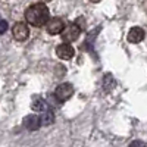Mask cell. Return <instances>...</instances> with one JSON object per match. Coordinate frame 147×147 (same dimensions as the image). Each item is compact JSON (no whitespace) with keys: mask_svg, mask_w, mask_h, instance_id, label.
<instances>
[{"mask_svg":"<svg viewBox=\"0 0 147 147\" xmlns=\"http://www.w3.org/2000/svg\"><path fill=\"white\" fill-rule=\"evenodd\" d=\"M25 19L30 25L40 28L50 21V12L44 3H32L25 10Z\"/></svg>","mask_w":147,"mask_h":147,"instance_id":"obj_1","label":"cell"},{"mask_svg":"<svg viewBox=\"0 0 147 147\" xmlns=\"http://www.w3.org/2000/svg\"><path fill=\"white\" fill-rule=\"evenodd\" d=\"M72 94H74V87L71 84H68V82H63V84H60V85L56 87V90H55V100L57 103H63V102L71 99Z\"/></svg>","mask_w":147,"mask_h":147,"instance_id":"obj_2","label":"cell"},{"mask_svg":"<svg viewBox=\"0 0 147 147\" xmlns=\"http://www.w3.org/2000/svg\"><path fill=\"white\" fill-rule=\"evenodd\" d=\"M81 30H82V28L78 25L77 22H75V24H71V25H68V27L63 30V32H62V38H63V41L71 43V41L78 40V37H80V34H81Z\"/></svg>","mask_w":147,"mask_h":147,"instance_id":"obj_3","label":"cell"},{"mask_svg":"<svg viewBox=\"0 0 147 147\" xmlns=\"http://www.w3.org/2000/svg\"><path fill=\"white\" fill-rule=\"evenodd\" d=\"M12 34H13V38L18 41H25L30 37V28L25 22H16L13 28H12Z\"/></svg>","mask_w":147,"mask_h":147,"instance_id":"obj_4","label":"cell"},{"mask_svg":"<svg viewBox=\"0 0 147 147\" xmlns=\"http://www.w3.org/2000/svg\"><path fill=\"white\" fill-rule=\"evenodd\" d=\"M65 22L60 19V18H50V21H49L46 24V30L49 34L52 35H57V34H62L63 30H65Z\"/></svg>","mask_w":147,"mask_h":147,"instance_id":"obj_5","label":"cell"},{"mask_svg":"<svg viewBox=\"0 0 147 147\" xmlns=\"http://www.w3.org/2000/svg\"><path fill=\"white\" fill-rule=\"evenodd\" d=\"M56 55L60 57V59H63V60H69L74 57V55H75V50H74V47L71 44H59L57 49H56Z\"/></svg>","mask_w":147,"mask_h":147,"instance_id":"obj_6","label":"cell"},{"mask_svg":"<svg viewBox=\"0 0 147 147\" xmlns=\"http://www.w3.org/2000/svg\"><path fill=\"white\" fill-rule=\"evenodd\" d=\"M24 127L28 131H37L41 127V119L37 115H28L24 118Z\"/></svg>","mask_w":147,"mask_h":147,"instance_id":"obj_7","label":"cell"},{"mask_svg":"<svg viewBox=\"0 0 147 147\" xmlns=\"http://www.w3.org/2000/svg\"><path fill=\"white\" fill-rule=\"evenodd\" d=\"M144 30L140 28V27H132L128 32V41L129 43H141L144 40Z\"/></svg>","mask_w":147,"mask_h":147,"instance_id":"obj_8","label":"cell"},{"mask_svg":"<svg viewBox=\"0 0 147 147\" xmlns=\"http://www.w3.org/2000/svg\"><path fill=\"white\" fill-rule=\"evenodd\" d=\"M31 107H32V110H35V112H46L47 103H46L44 99H41V97H34V100L31 103Z\"/></svg>","mask_w":147,"mask_h":147,"instance_id":"obj_9","label":"cell"},{"mask_svg":"<svg viewBox=\"0 0 147 147\" xmlns=\"http://www.w3.org/2000/svg\"><path fill=\"white\" fill-rule=\"evenodd\" d=\"M40 119H41V125L43 127H49V125H52L55 122V115H53V112H50V110H46V112L41 113Z\"/></svg>","mask_w":147,"mask_h":147,"instance_id":"obj_10","label":"cell"},{"mask_svg":"<svg viewBox=\"0 0 147 147\" xmlns=\"http://www.w3.org/2000/svg\"><path fill=\"white\" fill-rule=\"evenodd\" d=\"M128 147H146V143L141 141V140H134V141L129 143Z\"/></svg>","mask_w":147,"mask_h":147,"instance_id":"obj_11","label":"cell"},{"mask_svg":"<svg viewBox=\"0 0 147 147\" xmlns=\"http://www.w3.org/2000/svg\"><path fill=\"white\" fill-rule=\"evenodd\" d=\"M6 30H7V22H6L5 19H0V35L5 34Z\"/></svg>","mask_w":147,"mask_h":147,"instance_id":"obj_12","label":"cell"},{"mask_svg":"<svg viewBox=\"0 0 147 147\" xmlns=\"http://www.w3.org/2000/svg\"><path fill=\"white\" fill-rule=\"evenodd\" d=\"M91 3H99V2H102V0H90Z\"/></svg>","mask_w":147,"mask_h":147,"instance_id":"obj_13","label":"cell"},{"mask_svg":"<svg viewBox=\"0 0 147 147\" xmlns=\"http://www.w3.org/2000/svg\"><path fill=\"white\" fill-rule=\"evenodd\" d=\"M41 2H44V3H46V2H52V0H41Z\"/></svg>","mask_w":147,"mask_h":147,"instance_id":"obj_14","label":"cell"}]
</instances>
